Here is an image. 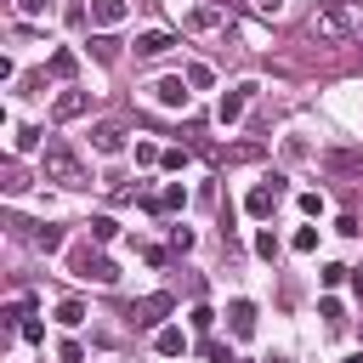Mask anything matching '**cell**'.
<instances>
[{"label":"cell","mask_w":363,"mask_h":363,"mask_svg":"<svg viewBox=\"0 0 363 363\" xmlns=\"http://www.w3.org/2000/svg\"><path fill=\"white\" fill-rule=\"evenodd\" d=\"M255 255H261V261H272V255H278V233H272V227H261V233H255Z\"/></svg>","instance_id":"20"},{"label":"cell","mask_w":363,"mask_h":363,"mask_svg":"<svg viewBox=\"0 0 363 363\" xmlns=\"http://www.w3.org/2000/svg\"><path fill=\"white\" fill-rule=\"evenodd\" d=\"M164 312H170V295H142V301H130V323H142V329H164Z\"/></svg>","instance_id":"5"},{"label":"cell","mask_w":363,"mask_h":363,"mask_svg":"<svg viewBox=\"0 0 363 363\" xmlns=\"http://www.w3.org/2000/svg\"><path fill=\"white\" fill-rule=\"evenodd\" d=\"M91 147H96V153H119V147H125V130H119V125H96V130H91Z\"/></svg>","instance_id":"15"},{"label":"cell","mask_w":363,"mask_h":363,"mask_svg":"<svg viewBox=\"0 0 363 363\" xmlns=\"http://www.w3.org/2000/svg\"><path fill=\"white\" fill-rule=\"evenodd\" d=\"M17 329H23V340H28V346H40V340H45V323H40V318H23Z\"/></svg>","instance_id":"26"},{"label":"cell","mask_w":363,"mask_h":363,"mask_svg":"<svg viewBox=\"0 0 363 363\" xmlns=\"http://www.w3.org/2000/svg\"><path fill=\"white\" fill-rule=\"evenodd\" d=\"M318 312H323V318H329V323H335V329H340V323H346V306H340V301H335V295H329V301H323V306H318Z\"/></svg>","instance_id":"29"},{"label":"cell","mask_w":363,"mask_h":363,"mask_svg":"<svg viewBox=\"0 0 363 363\" xmlns=\"http://www.w3.org/2000/svg\"><path fill=\"white\" fill-rule=\"evenodd\" d=\"M227 28V6H193L187 11V34H221Z\"/></svg>","instance_id":"6"},{"label":"cell","mask_w":363,"mask_h":363,"mask_svg":"<svg viewBox=\"0 0 363 363\" xmlns=\"http://www.w3.org/2000/svg\"><path fill=\"white\" fill-rule=\"evenodd\" d=\"M335 233H346V238H357V233H363V221H357V216H340V221H335Z\"/></svg>","instance_id":"35"},{"label":"cell","mask_w":363,"mask_h":363,"mask_svg":"<svg viewBox=\"0 0 363 363\" xmlns=\"http://www.w3.org/2000/svg\"><path fill=\"white\" fill-rule=\"evenodd\" d=\"M91 51H96L102 62H113V57H119V40H113V34H96V40H91Z\"/></svg>","instance_id":"22"},{"label":"cell","mask_w":363,"mask_h":363,"mask_svg":"<svg viewBox=\"0 0 363 363\" xmlns=\"http://www.w3.org/2000/svg\"><path fill=\"white\" fill-rule=\"evenodd\" d=\"M159 159H164V153H159L153 142H136V164H159Z\"/></svg>","instance_id":"31"},{"label":"cell","mask_w":363,"mask_h":363,"mask_svg":"<svg viewBox=\"0 0 363 363\" xmlns=\"http://www.w3.org/2000/svg\"><path fill=\"white\" fill-rule=\"evenodd\" d=\"M250 11H261V17H278V11H284V0H250Z\"/></svg>","instance_id":"37"},{"label":"cell","mask_w":363,"mask_h":363,"mask_svg":"<svg viewBox=\"0 0 363 363\" xmlns=\"http://www.w3.org/2000/svg\"><path fill=\"white\" fill-rule=\"evenodd\" d=\"M34 142H40V130L34 125H17V153H34Z\"/></svg>","instance_id":"27"},{"label":"cell","mask_w":363,"mask_h":363,"mask_svg":"<svg viewBox=\"0 0 363 363\" xmlns=\"http://www.w3.org/2000/svg\"><path fill=\"white\" fill-rule=\"evenodd\" d=\"M323 170H335V176H363V153H352V147H329V153H323Z\"/></svg>","instance_id":"10"},{"label":"cell","mask_w":363,"mask_h":363,"mask_svg":"<svg viewBox=\"0 0 363 363\" xmlns=\"http://www.w3.org/2000/svg\"><path fill=\"white\" fill-rule=\"evenodd\" d=\"M170 244L176 250H193V227H170Z\"/></svg>","instance_id":"36"},{"label":"cell","mask_w":363,"mask_h":363,"mask_svg":"<svg viewBox=\"0 0 363 363\" xmlns=\"http://www.w3.org/2000/svg\"><path fill=\"white\" fill-rule=\"evenodd\" d=\"M187 318H193V329H199V335H210V329H216V312H210V306H193Z\"/></svg>","instance_id":"25"},{"label":"cell","mask_w":363,"mask_h":363,"mask_svg":"<svg viewBox=\"0 0 363 363\" xmlns=\"http://www.w3.org/2000/svg\"><path fill=\"white\" fill-rule=\"evenodd\" d=\"M85 227H91V238H96V244H113V238H119V221H113V216H91Z\"/></svg>","instance_id":"16"},{"label":"cell","mask_w":363,"mask_h":363,"mask_svg":"<svg viewBox=\"0 0 363 363\" xmlns=\"http://www.w3.org/2000/svg\"><path fill=\"white\" fill-rule=\"evenodd\" d=\"M40 182H57V187H91V170H85V159H79L68 142H45V153H40Z\"/></svg>","instance_id":"2"},{"label":"cell","mask_w":363,"mask_h":363,"mask_svg":"<svg viewBox=\"0 0 363 363\" xmlns=\"http://www.w3.org/2000/svg\"><path fill=\"white\" fill-rule=\"evenodd\" d=\"M57 357H62V363H85V352H79V340H62V346H57Z\"/></svg>","instance_id":"32"},{"label":"cell","mask_w":363,"mask_h":363,"mask_svg":"<svg viewBox=\"0 0 363 363\" xmlns=\"http://www.w3.org/2000/svg\"><path fill=\"white\" fill-rule=\"evenodd\" d=\"M278 193H284V182H261V187H250V199H244V210H250L255 221H267V216L278 210Z\"/></svg>","instance_id":"8"},{"label":"cell","mask_w":363,"mask_h":363,"mask_svg":"<svg viewBox=\"0 0 363 363\" xmlns=\"http://www.w3.org/2000/svg\"><path fill=\"white\" fill-rule=\"evenodd\" d=\"M159 164H164V170H182V164H187V153H182V147H164V159H159Z\"/></svg>","instance_id":"33"},{"label":"cell","mask_w":363,"mask_h":363,"mask_svg":"<svg viewBox=\"0 0 363 363\" xmlns=\"http://www.w3.org/2000/svg\"><path fill=\"white\" fill-rule=\"evenodd\" d=\"M295 250L312 255V250H318V227H301V233H295Z\"/></svg>","instance_id":"28"},{"label":"cell","mask_w":363,"mask_h":363,"mask_svg":"<svg viewBox=\"0 0 363 363\" xmlns=\"http://www.w3.org/2000/svg\"><path fill=\"white\" fill-rule=\"evenodd\" d=\"M34 244H40V250H62V227H40Z\"/></svg>","instance_id":"24"},{"label":"cell","mask_w":363,"mask_h":363,"mask_svg":"<svg viewBox=\"0 0 363 363\" xmlns=\"http://www.w3.org/2000/svg\"><path fill=\"white\" fill-rule=\"evenodd\" d=\"M187 96H193V85H187L182 74H164V79L153 85V102H159V108H187Z\"/></svg>","instance_id":"7"},{"label":"cell","mask_w":363,"mask_h":363,"mask_svg":"<svg viewBox=\"0 0 363 363\" xmlns=\"http://www.w3.org/2000/svg\"><path fill=\"white\" fill-rule=\"evenodd\" d=\"M51 74H57V79H74V74H79V57H74V51H51Z\"/></svg>","instance_id":"17"},{"label":"cell","mask_w":363,"mask_h":363,"mask_svg":"<svg viewBox=\"0 0 363 363\" xmlns=\"http://www.w3.org/2000/svg\"><path fill=\"white\" fill-rule=\"evenodd\" d=\"M85 108H91V96H85V91H62V96L51 102V119H79Z\"/></svg>","instance_id":"14"},{"label":"cell","mask_w":363,"mask_h":363,"mask_svg":"<svg viewBox=\"0 0 363 363\" xmlns=\"http://www.w3.org/2000/svg\"><path fill=\"white\" fill-rule=\"evenodd\" d=\"M182 204H187V187H182V182H170V187L153 199V210H182Z\"/></svg>","instance_id":"18"},{"label":"cell","mask_w":363,"mask_h":363,"mask_svg":"<svg viewBox=\"0 0 363 363\" xmlns=\"http://www.w3.org/2000/svg\"><path fill=\"white\" fill-rule=\"evenodd\" d=\"M125 17H130L125 0H91V23H96V28H113V23H125Z\"/></svg>","instance_id":"12"},{"label":"cell","mask_w":363,"mask_h":363,"mask_svg":"<svg viewBox=\"0 0 363 363\" xmlns=\"http://www.w3.org/2000/svg\"><path fill=\"white\" fill-rule=\"evenodd\" d=\"M227 329H233L238 340H250V335H255V301H233V306H227Z\"/></svg>","instance_id":"9"},{"label":"cell","mask_w":363,"mask_h":363,"mask_svg":"<svg viewBox=\"0 0 363 363\" xmlns=\"http://www.w3.org/2000/svg\"><path fill=\"white\" fill-rule=\"evenodd\" d=\"M301 210L306 216H323V193H301Z\"/></svg>","instance_id":"34"},{"label":"cell","mask_w":363,"mask_h":363,"mask_svg":"<svg viewBox=\"0 0 363 363\" xmlns=\"http://www.w3.org/2000/svg\"><path fill=\"white\" fill-rule=\"evenodd\" d=\"M340 363H363V352H352V357H340Z\"/></svg>","instance_id":"38"},{"label":"cell","mask_w":363,"mask_h":363,"mask_svg":"<svg viewBox=\"0 0 363 363\" xmlns=\"http://www.w3.org/2000/svg\"><path fill=\"white\" fill-rule=\"evenodd\" d=\"M51 0H17V17H45Z\"/></svg>","instance_id":"30"},{"label":"cell","mask_w":363,"mask_h":363,"mask_svg":"<svg viewBox=\"0 0 363 363\" xmlns=\"http://www.w3.org/2000/svg\"><path fill=\"white\" fill-rule=\"evenodd\" d=\"M57 323H62V329L85 323V306H79V301H62V306H57Z\"/></svg>","instance_id":"21"},{"label":"cell","mask_w":363,"mask_h":363,"mask_svg":"<svg viewBox=\"0 0 363 363\" xmlns=\"http://www.w3.org/2000/svg\"><path fill=\"white\" fill-rule=\"evenodd\" d=\"M153 352H159V357H182V352H187V335H182L176 323H164V329H153Z\"/></svg>","instance_id":"11"},{"label":"cell","mask_w":363,"mask_h":363,"mask_svg":"<svg viewBox=\"0 0 363 363\" xmlns=\"http://www.w3.org/2000/svg\"><path fill=\"white\" fill-rule=\"evenodd\" d=\"M255 91H261V85H255V79H244V85H233V91H221V102H216V119H221V125H238V119H244V108H250V96H255Z\"/></svg>","instance_id":"4"},{"label":"cell","mask_w":363,"mask_h":363,"mask_svg":"<svg viewBox=\"0 0 363 363\" xmlns=\"http://www.w3.org/2000/svg\"><path fill=\"white\" fill-rule=\"evenodd\" d=\"M170 45H176V40H170L164 28H142V34H136V57H164Z\"/></svg>","instance_id":"13"},{"label":"cell","mask_w":363,"mask_h":363,"mask_svg":"<svg viewBox=\"0 0 363 363\" xmlns=\"http://www.w3.org/2000/svg\"><path fill=\"white\" fill-rule=\"evenodd\" d=\"M187 85H193V91L216 85V68H210V62H193V68H187Z\"/></svg>","instance_id":"19"},{"label":"cell","mask_w":363,"mask_h":363,"mask_svg":"<svg viewBox=\"0 0 363 363\" xmlns=\"http://www.w3.org/2000/svg\"><path fill=\"white\" fill-rule=\"evenodd\" d=\"M204 357H210V363H238V357H233V346H227V340H204Z\"/></svg>","instance_id":"23"},{"label":"cell","mask_w":363,"mask_h":363,"mask_svg":"<svg viewBox=\"0 0 363 363\" xmlns=\"http://www.w3.org/2000/svg\"><path fill=\"white\" fill-rule=\"evenodd\" d=\"M68 267H74V278H96V284H119V267H113L108 255H91V250H74V255H68Z\"/></svg>","instance_id":"3"},{"label":"cell","mask_w":363,"mask_h":363,"mask_svg":"<svg viewBox=\"0 0 363 363\" xmlns=\"http://www.w3.org/2000/svg\"><path fill=\"white\" fill-rule=\"evenodd\" d=\"M312 34L340 45V40H357L363 34V0H318L312 11Z\"/></svg>","instance_id":"1"}]
</instances>
